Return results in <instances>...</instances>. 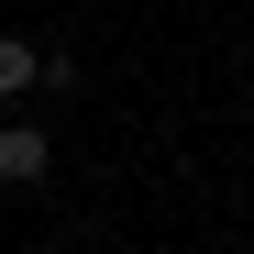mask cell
<instances>
[{"label":"cell","mask_w":254,"mask_h":254,"mask_svg":"<svg viewBox=\"0 0 254 254\" xmlns=\"http://www.w3.org/2000/svg\"><path fill=\"white\" fill-rule=\"evenodd\" d=\"M22 89H45V56H33L22 33H0V100H22Z\"/></svg>","instance_id":"2"},{"label":"cell","mask_w":254,"mask_h":254,"mask_svg":"<svg viewBox=\"0 0 254 254\" xmlns=\"http://www.w3.org/2000/svg\"><path fill=\"white\" fill-rule=\"evenodd\" d=\"M56 166V144H45V122H0V188H33Z\"/></svg>","instance_id":"1"}]
</instances>
